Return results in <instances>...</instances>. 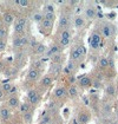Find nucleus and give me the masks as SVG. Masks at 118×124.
<instances>
[{
    "label": "nucleus",
    "instance_id": "nucleus-9",
    "mask_svg": "<svg viewBox=\"0 0 118 124\" xmlns=\"http://www.w3.org/2000/svg\"><path fill=\"white\" fill-rule=\"evenodd\" d=\"M61 72H63V65H60V64H52V63H51L47 75H50L51 77H53L54 79H57Z\"/></svg>",
    "mask_w": 118,
    "mask_h": 124
},
{
    "label": "nucleus",
    "instance_id": "nucleus-26",
    "mask_svg": "<svg viewBox=\"0 0 118 124\" xmlns=\"http://www.w3.org/2000/svg\"><path fill=\"white\" fill-rule=\"evenodd\" d=\"M77 69H78V64L74 63V62H72V60H69V63H67V65H66V71L69 72L70 75L74 73V72L77 71Z\"/></svg>",
    "mask_w": 118,
    "mask_h": 124
},
{
    "label": "nucleus",
    "instance_id": "nucleus-35",
    "mask_svg": "<svg viewBox=\"0 0 118 124\" xmlns=\"http://www.w3.org/2000/svg\"><path fill=\"white\" fill-rule=\"evenodd\" d=\"M17 72H18V70H17L15 67H11L10 70H7V71H6V73H7V76L8 77H15L17 76V75H15Z\"/></svg>",
    "mask_w": 118,
    "mask_h": 124
},
{
    "label": "nucleus",
    "instance_id": "nucleus-4",
    "mask_svg": "<svg viewBox=\"0 0 118 124\" xmlns=\"http://www.w3.org/2000/svg\"><path fill=\"white\" fill-rule=\"evenodd\" d=\"M53 98L60 103V102H64L69 98V95H67V89L64 85H58L54 90H53Z\"/></svg>",
    "mask_w": 118,
    "mask_h": 124
},
{
    "label": "nucleus",
    "instance_id": "nucleus-15",
    "mask_svg": "<svg viewBox=\"0 0 118 124\" xmlns=\"http://www.w3.org/2000/svg\"><path fill=\"white\" fill-rule=\"evenodd\" d=\"M78 85L81 89H88L90 86H92V78L90 76H83L81 78H79Z\"/></svg>",
    "mask_w": 118,
    "mask_h": 124
},
{
    "label": "nucleus",
    "instance_id": "nucleus-12",
    "mask_svg": "<svg viewBox=\"0 0 118 124\" xmlns=\"http://www.w3.org/2000/svg\"><path fill=\"white\" fill-rule=\"evenodd\" d=\"M70 17L67 14H60V17L58 18V26L59 30H64V29H69L70 26Z\"/></svg>",
    "mask_w": 118,
    "mask_h": 124
},
{
    "label": "nucleus",
    "instance_id": "nucleus-37",
    "mask_svg": "<svg viewBox=\"0 0 118 124\" xmlns=\"http://www.w3.org/2000/svg\"><path fill=\"white\" fill-rule=\"evenodd\" d=\"M43 19H44V17H43V14L41 13H36L34 16H33V20L36 21V23H41L43 21Z\"/></svg>",
    "mask_w": 118,
    "mask_h": 124
},
{
    "label": "nucleus",
    "instance_id": "nucleus-6",
    "mask_svg": "<svg viewBox=\"0 0 118 124\" xmlns=\"http://www.w3.org/2000/svg\"><path fill=\"white\" fill-rule=\"evenodd\" d=\"M40 77H41V71L33 69V67H30L27 73H26V82L27 83H36L40 79Z\"/></svg>",
    "mask_w": 118,
    "mask_h": 124
},
{
    "label": "nucleus",
    "instance_id": "nucleus-16",
    "mask_svg": "<svg viewBox=\"0 0 118 124\" xmlns=\"http://www.w3.org/2000/svg\"><path fill=\"white\" fill-rule=\"evenodd\" d=\"M64 62H65V54L63 52H58V53H56V54H53L51 57V63L52 64H60V65H63Z\"/></svg>",
    "mask_w": 118,
    "mask_h": 124
},
{
    "label": "nucleus",
    "instance_id": "nucleus-34",
    "mask_svg": "<svg viewBox=\"0 0 118 124\" xmlns=\"http://www.w3.org/2000/svg\"><path fill=\"white\" fill-rule=\"evenodd\" d=\"M43 17H44V19L50 20V21H53V23H54V20L57 19L56 13H45V14H43Z\"/></svg>",
    "mask_w": 118,
    "mask_h": 124
},
{
    "label": "nucleus",
    "instance_id": "nucleus-3",
    "mask_svg": "<svg viewBox=\"0 0 118 124\" xmlns=\"http://www.w3.org/2000/svg\"><path fill=\"white\" fill-rule=\"evenodd\" d=\"M54 80H56V79H54L53 77H51L50 75H45V76L41 77V79L39 80L37 89L43 93V92H45L46 90H49V89H51V87L53 86Z\"/></svg>",
    "mask_w": 118,
    "mask_h": 124
},
{
    "label": "nucleus",
    "instance_id": "nucleus-14",
    "mask_svg": "<svg viewBox=\"0 0 118 124\" xmlns=\"http://www.w3.org/2000/svg\"><path fill=\"white\" fill-rule=\"evenodd\" d=\"M1 21H2L6 26H10V25H12V24L15 21V16H14L12 12H5V13L2 14Z\"/></svg>",
    "mask_w": 118,
    "mask_h": 124
},
{
    "label": "nucleus",
    "instance_id": "nucleus-32",
    "mask_svg": "<svg viewBox=\"0 0 118 124\" xmlns=\"http://www.w3.org/2000/svg\"><path fill=\"white\" fill-rule=\"evenodd\" d=\"M31 67H33V69H37V70L41 71V70L44 69V62H41V59H39V60H36V62H33V63H32Z\"/></svg>",
    "mask_w": 118,
    "mask_h": 124
},
{
    "label": "nucleus",
    "instance_id": "nucleus-21",
    "mask_svg": "<svg viewBox=\"0 0 118 124\" xmlns=\"http://www.w3.org/2000/svg\"><path fill=\"white\" fill-rule=\"evenodd\" d=\"M100 40H102V36L97 33V32H95L92 36H91V40H90V43H91V46L93 48H97L99 46V44H100Z\"/></svg>",
    "mask_w": 118,
    "mask_h": 124
},
{
    "label": "nucleus",
    "instance_id": "nucleus-39",
    "mask_svg": "<svg viewBox=\"0 0 118 124\" xmlns=\"http://www.w3.org/2000/svg\"><path fill=\"white\" fill-rule=\"evenodd\" d=\"M5 98H6V93L2 91V89L0 87V102H2V101H5Z\"/></svg>",
    "mask_w": 118,
    "mask_h": 124
},
{
    "label": "nucleus",
    "instance_id": "nucleus-25",
    "mask_svg": "<svg viewBox=\"0 0 118 124\" xmlns=\"http://www.w3.org/2000/svg\"><path fill=\"white\" fill-rule=\"evenodd\" d=\"M105 93L108 96H116V93H117V89H116L115 84L110 83V84H108V85L105 86Z\"/></svg>",
    "mask_w": 118,
    "mask_h": 124
},
{
    "label": "nucleus",
    "instance_id": "nucleus-13",
    "mask_svg": "<svg viewBox=\"0 0 118 124\" xmlns=\"http://www.w3.org/2000/svg\"><path fill=\"white\" fill-rule=\"evenodd\" d=\"M12 116V112H11V109L7 106V105H1L0 106V119L2 121H8Z\"/></svg>",
    "mask_w": 118,
    "mask_h": 124
},
{
    "label": "nucleus",
    "instance_id": "nucleus-30",
    "mask_svg": "<svg viewBox=\"0 0 118 124\" xmlns=\"http://www.w3.org/2000/svg\"><path fill=\"white\" fill-rule=\"evenodd\" d=\"M0 87H1V89H2V91L7 95V93L11 91V89L13 87V84H11V83H8V82H4V83H1V84H0Z\"/></svg>",
    "mask_w": 118,
    "mask_h": 124
},
{
    "label": "nucleus",
    "instance_id": "nucleus-38",
    "mask_svg": "<svg viewBox=\"0 0 118 124\" xmlns=\"http://www.w3.org/2000/svg\"><path fill=\"white\" fill-rule=\"evenodd\" d=\"M6 45H7L6 44V40H0V52L6 48Z\"/></svg>",
    "mask_w": 118,
    "mask_h": 124
},
{
    "label": "nucleus",
    "instance_id": "nucleus-1",
    "mask_svg": "<svg viewBox=\"0 0 118 124\" xmlns=\"http://www.w3.org/2000/svg\"><path fill=\"white\" fill-rule=\"evenodd\" d=\"M26 98H27V103H30L33 108H36V106H38L40 104L41 98H43V93L37 87H33V89H30L27 91Z\"/></svg>",
    "mask_w": 118,
    "mask_h": 124
},
{
    "label": "nucleus",
    "instance_id": "nucleus-8",
    "mask_svg": "<svg viewBox=\"0 0 118 124\" xmlns=\"http://www.w3.org/2000/svg\"><path fill=\"white\" fill-rule=\"evenodd\" d=\"M76 119H77V122L79 124H88L90 122V119H91V115L86 109H81V110L78 111Z\"/></svg>",
    "mask_w": 118,
    "mask_h": 124
},
{
    "label": "nucleus",
    "instance_id": "nucleus-10",
    "mask_svg": "<svg viewBox=\"0 0 118 124\" xmlns=\"http://www.w3.org/2000/svg\"><path fill=\"white\" fill-rule=\"evenodd\" d=\"M20 103H21V102H20L18 95L8 96V98L6 99V104H7V106L10 108L11 110H15V109H18Z\"/></svg>",
    "mask_w": 118,
    "mask_h": 124
},
{
    "label": "nucleus",
    "instance_id": "nucleus-40",
    "mask_svg": "<svg viewBox=\"0 0 118 124\" xmlns=\"http://www.w3.org/2000/svg\"><path fill=\"white\" fill-rule=\"evenodd\" d=\"M0 27H2V21H1V19H0Z\"/></svg>",
    "mask_w": 118,
    "mask_h": 124
},
{
    "label": "nucleus",
    "instance_id": "nucleus-11",
    "mask_svg": "<svg viewBox=\"0 0 118 124\" xmlns=\"http://www.w3.org/2000/svg\"><path fill=\"white\" fill-rule=\"evenodd\" d=\"M53 26H54V23L53 21L43 19V21L39 24V31L43 32V33H45V34H47V33H50L53 30Z\"/></svg>",
    "mask_w": 118,
    "mask_h": 124
},
{
    "label": "nucleus",
    "instance_id": "nucleus-24",
    "mask_svg": "<svg viewBox=\"0 0 118 124\" xmlns=\"http://www.w3.org/2000/svg\"><path fill=\"white\" fill-rule=\"evenodd\" d=\"M73 25H74V27H76L77 30L83 29V27L85 26V19H84V18H83L81 16H77V17L74 18Z\"/></svg>",
    "mask_w": 118,
    "mask_h": 124
},
{
    "label": "nucleus",
    "instance_id": "nucleus-29",
    "mask_svg": "<svg viewBox=\"0 0 118 124\" xmlns=\"http://www.w3.org/2000/svg\"><path fill=\"white\" fill-rule=\"evenodd\" d=\"M7 37H8V27L2 25V27H0V40H6Z\"/></svg>",
    "mask_w": 118,
    "mask_h": 124
},
{
    "label": "nucleus",
    "instance_id": "nucleus-17",
    "mask_svg": "<svg viewBox=\"0 0 118 124\" xmlns=\"http://www.w3.org/2000/svg\"><path fill=\"white\" fill-rule=\"evenodd\" d=\"M33 109H34V108L30 104V103H27V102H22V103H20L19 108H18V110H19V112L21 115L31 112V111H33Z\"/></svg>",
    "mask_w": 118,
    "mask_h": 124
},
{
    "label": "nucleus",
    "instance_id": "nucleus-31",
    "mask_svg": "<svg viewBox=\"0 0 118 124\" xmlns=\"http://www.w3.org/2000/svg\"><path fill=\"white\" fill-rule=\"evenodd\" d=\"M49 109H50V112H57L59 109L58 106V102H54V101H50L49 102Z\"/></svg>",
    "mask_w": 118,
    "mask_h": 124
},
{
    "label": "nucleus",
    "instance_id": "nucleus-20",
    "mask_svg": "<svg viewBox=\"0 0 118 124\" xmlns=\"http://www.w3.org/2000/svg\"><path fill=\"white\" fill-rule=\"evenodd\" d=\"M46 50H47V46L46 45H44V44H41V43H38L34 48H33V52H34V54H38V56H44L45 53H46Z\"/></svg>",
    "mask_w": 118,
    "mask_h": 124
},
{
    "label": "nucleus",
    "instance_id": "nucleus-19",
    "mask_svg": "<svg viewBox=\"0 0 118 124\" xmlns=\"http://www.w3.org/2000/svg\"><path fill=\"white\" fill-rule=\"evenodd\" d=\"M71 38H72V31H71L70 29L59 30L58 39H66V40H71Z\"/></svg>",
    "mask_w": 118,
    "mask_h": 124
},
{
    "label": "nucleus",
    "instance_id": "nucleus-27",
    "mask_svg": "<svg viewBox=\"0 0 118 124\" xmlns=\"http://www.w3.org/2000/svg\"><path fill=\"white\" fill-rule=\"evenodd\" d=\"M43 12L45 13H56V7L53 5V2H46L43 7Z\"/></svg>",
    "mask_w": 118,
    "mask_h": 124
},
{
    "label": "nucleus",
    "instance_id": "nucleus-33",
    "mask_svg": "<svg viewBox=\"0 0 118 124\" xmlns=\"http://www.w3.org/2000/svg\"><path fill=\"white\" fill-rule=\"evenodd\" d=\"M98 65L100 69H106L108 66H110V60H109L108 58H100Z\"/></svg>",
    "mask_w": 118,
    "mask_h": 124
},
{
    "label": "nucleus",
    "instance_id": "nucleus-23",
    "mask_svg": "<svg viewBox=\"0 0 118 124\" xmlns=\"http://www.w3.org/2000/svg\"><path fill=\"white\" fill-rule=\"evenodd\" d=\"M96 14H97V12L95 10V7H92V6H88L85 8V18L88 20H92L96 18Z\"/></svg>",
    "mask_w": 118,
    "mask_h": 124
},
{
    "label": "nucleus",
    "instance_id": "nucleus-5",
    "mask_svg": "<svg viewBox=\"0 0 118 124\" xmlns=\"http://www.w3.org/2000/svg\"><path fill=\"white\" fill-rule=\"evenodd\" d=\"M27 26V18L20 17L14 21V33L15 36H21L25 34V30Z\"/></svg>",
    "mask_w": 118,
    "mask_h": 124
},
{
    "label": "nucleus",
    "instance_id": "nucleus-2",
    "mask_svg": "<svg viewBox=\"0 0 118 124\" xmlns=\"http://www.w3.org/2000/svg\"><path fill=\"white\" fill-rule=\"evenodd\" d=\"M85 54H86L85 47H84L83 45H78V46L73 47L70 51V60H72V62L79 64V63L84 59Z\"/></svg>",
    "mask_w": 118,
    "mask_h": 124
},
{
    "label": "nucleus",
    "instance_id": "nucleus-36",
    "mask_svg": "<svg viewBox=\"0 0 118 124\" xmlns=\"http://www.w3.org/2000/svg\"><path fill=\"white\" fill-rule=\"evenodd\" d=\"M15 4H17V5H19L20 7H29L30 5H31V2L27 1V0H20V1H17Z\"/></svg>",
    "mask_w": 118,
    "mask_h": 124
},
{
    "label": "nucleus",
    "instance_id": "nucleus-7",
    "mask_svg": "<svg viewBox=\"0 0 118 124\" xmlns=\"http://www.w3.org/2000/svg\"><path fill=\"white\" fill-rule=\"evenodd\" d=\"M30 43L29 38L25 36V34H21V36H15L13 40H12V45L14 47H24V46H27Z\"/></svg>",
    "mask_w": 118,
    "mask_h": 124
},
{
    "label": "nucleus",
    "instance_id": "nucleus-18",
    "mask_svg": "<svg viewBox=\"0 0 118 124\" xmlns=\"http://www.w3.org/2000/svg\"><path fill=\"white\" fill-rule=\"evenodd\" d=\"M67 89V95H69L70 98H77L79 96V90H78V86L74 85V84H71L69 87H66Z\"/></svg>",
    "mask_w": 118,
    "mask_h": 124
},
{
    "label": "nucleus",
    "instance_id": "nucleus-28",
    "mask_svg": "<svg viewBox=\"0 0 118 124\" xmlns=\"http://www.w3.org/2000/svg\"><path fill=\"white\" fill-rule=\"evenodd\" d=\"M33 111H31V112H27V114H24L21 115V117H22V121L25 122V124H32L33 123Z\"/></svg>",
    "mask_w": 118,
    "mask_h": 124
},
{
    "label": "nucleus",
    "instance_id": "nucleus-22",
    "mask_svg": "<svg viewBox=\"0 0 118 124\" xmlns=\"http://www.w3.org/2000/svg\"><path fill=\"white\" fill-rule=\"evenodd\" d=\"M102 34L105 37V38H109L113 34V26H111L110 24H105L102 29Z\"/></svg>",
    "mask_w": 118,
    "mask_h": 124
}]
</instances>
